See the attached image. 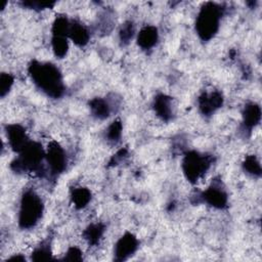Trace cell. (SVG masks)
<instances>
[{
  "instance_id": "3957f363",
  "label": "cell",
  "mask_w": 262,
  "mask_h": 262,
  "mask_svg": "<svg viewBox=\"0 0 262 262\" xmlns=\"http://www.w3.org/2000/svg\"><path fill=\"white\" fill-rule=\"evenodd\" d=\"M44 205L42 199L32 189L26 190L19 202L18 225L23 229H30L37 225L42 218Z\"/></svg>"
},
{
  "instance_id": "6da1fadb",
  "label": "cell",
  "mask_w": 262,
  "mask_h": 262,
  "mask_svg": "<svg viewBox=\"0 0 262 262\" xmlns=\"http://www.w3.org/2000/svg\"><path fill=\"white\" fill-rule=\"evenodd\" d=\"M29 74L37 88L47 96L59 98L63 94L62 75L55 64L33 60L29 66Z\"/></svg>"
},
{
  "instance_id": "ffe728a7",
  "label": "cell",
  "mask_w": 262,
  "mask_h": 262,
  "mask_svg": "<svg viewBox=\"0 0 262 262\" xmlns=\"http://www.w3.org/2000/svg\"><path fill=\"white\" fill-rule=\"evenodd\" d=\"M243 167H244V170L252 176L261 175V166L255 156H248L243 163Z\"/></svg>"
},
{
  "instance_id": "5bb4252c",
  "label": "cell",
  "mask_w": 262,
  "mask_h": 262,
  "mask_svg": "<svg viewBox=\"0 0 262 262\" xmlns=\"http://www.w3.org/2000/svg\"><path fill=\"white\" fill-rule=\"evenodd\" d=\"M69 38L78 46H84L88 43L90 33L88 29L78 21H71Z\"/></svg>"
},
{
  "instance_id": "8fae6325",
  "label": "cell",
  "mask_w": 262,
  "mask_h": 262,
  "mask_svg": "<svg viewBox=\"0 0 262 262\" xmlns=\"http://www.w3.org/2000/svg\"><path fill=\"white\" fill-rule=\"evenodd\" d=\"M159 39L158 29L154 26H146L142 28L137 35V44L142 49L152 48Z\"/></svg>"
},
{
  "instance_id": "277c9868",
  "label": "cell",
  "mask_w": 262,
  "mask_h": 262,
  "mask_svg": "<svg viewBox=\"0 0 262 262\" xmlns=\"http://www.w3.org/2000/svg\"><path fill=\"white\" fill-rule=\"evenodd\" d=\"M45 160V150L42 145L35 141L30 143L11 162V169L17 173L39 172L42 170Z\"/></svg>"
},
{
  "instance_id": "cb8c5ba5",
  "label": "cell",
  "mask_w": 262,
  "mask_h": 262,
  "mask_svg": "<svg viewBox=\"0 0 262 262\" xmlns=\"http://www.w3.org/2000/svg\"><path fill=\"white\" fill-rule=\"evenodd\" d=\"M82 259H83L82 252L76 247L70 248L63 258V260H68V261H80Z\"/></svg>"
},
{
  "instance_id": "7c38bea8",
  "label": "cell",
  "mask_w": 262,
  "mask_h": 262,
  "mask_svg": "<svg viewBox=\"0 0 262 262\" xmlns=\"http://www.w3.org/2000/svg\"><path fill=\"white\" fill-rule=\"evenodd\" d=\"M154 110L157 116L160 117L162 120L169 121L172 118L173 114L172 98L165 94L157 95L154 100Z\"/></svg>"
},
{
  "instance_id": "44dd1931",
  "label": "cell",
  "mask_w": 262,
  "mask_h": 262,
  "mask_svg": "<svg viewBox=\"0 0 262 262\" xmlns=\"http://www.w3.org/2000/svg\"><path fill=\"white\" fill-rule=\"evenodd\" d=\"M122 123L120 121H114L106 130V138L108 141L117 142L120 140L122 135Z\"/></svg>"
},
{
  "instance_id": "4fadbf2b",
  "label": "cell",
  "mask_w": 262,
  "mask_h": 262,
  "mask_svg": "<svg viewBox=\"0 0 262 262\" xmlns=\"http://www.w3.org/2000/svg\"><path fill=\"white\" fill-rule=\"evenodd\" d=\"M261 119V108L258 104L251 102L248 103L243 112V125L245 130L251 131L257 124H259Z\"/></svg>"
},
{
  "instance_id": "30bf717a",
  "label": "cell",
  "mask_w": 262,
  "mask_h": 262,
  "mask_svg": "<svg viewBox=\"0 0 262 262\" xmlns=\"http://www.w3.org/2000/svg\"><path fill=\"white\" fill-rule=\"evenodd\" d=\"M198 103L200 112L204 116H211L218 108L221 107L223 103V96L218 91H213L209 93L205 92L199 97Z\"/></svg>"
},
{
  "instance_id": "52a82bcc",
  "label": "cell",
  "mask_w": 262,
  "mask_h": 262,
  "mask_svg": "<svg viewBox=\"0 0 262 262\" xmlns=\"http://www.w3.org/2000/svg\"><path fill=\"white\" fill-rule=\"evenodd\" d=\"M138 248V239L131 232L123 234L115 245L114 256L117 261H125L131 257Z\"/></svg>"
},
{
  "instance_id": "d4e9b609",
  "label": "cell",
  "mask_w": 262,
  "mask_h": 262,
  "mask_svg": "<svg viewBox=\"0 0 262 262\" xmlns=\"http://www.w3.org/2000/svg\"><path fill=\"white\" fill-rule=\"evenodd\" d=\"M25 6H28L29 8H32V9H43V8H49L51 6L54 5V2H31V1H28V2H24L23 3Z\"/></svg>"
},
{
  "instance_id": "9c48e42d",
  "label": "cell",
  "mask_w": 262,
  "mask_h": 262,
  "mask_svg": "<svg viewBox=\"0 0 262 262\" xmlns=\"http://www.w3.org/2000/svg\"><path fill=\"white\" fill-rule=\"evenodd\" d=\"M201 199L206 204L216 208L223 209L227 205V193L219 183H212L205 191L201 193Z\"/></svg>"
},
{
  "instance_id": "ba28073f",
  "label": "cell",
  "mask_w": 262,
  "mask_h": 262,
  "mask_svg": "<svg viewBox=\"0 0 262 262\" xmlns=\"http://www.w3.org/2000/svg\"><path fill=\"white\" fill-rule=\"evenodd\" d=\"M6 136L8 144L15 152H20L29 143L30 139L27 136L26 130L18 124H9L6 126Z\"/></svg>"
},
{
  "instance_id": "603a6c76",
  "label": "cell",
  "mask_w": 262,
  "mask_h": 262,
  "mask_svg": "<svg viewBox=\"0 0 262 262\" xmlns=\"http://www.w3.org/2000/svg\"><path fill=\"white\" fill-rule=\"evenodd\" d=\"M13 84V77L7 73H2L0 76V94L4 97L10 90Z\"/></svg>"
},
{
  "instance_id": "9a60e30c",
  "label": "cell",
  "mask_w": 262,
  "mask_h": 262,
  "mask_svg": "<svg viewBox=\"0 0 262 262\" xmlns=\"http://www.w3.org/2000/svg\"><path fill=\"white\" fill-rule=\"evenodd\" d=\"M90 111L95 118L104 120L111 115L112 106L106 99L97 97L90 101Z\"/></svg>"
},
{
  "instance_id": "5b68a950",
  "label": "cell",
  "mask_w": 262,
  "mask_h": 262,
  "mask_svg": "<svg viewBox=\"0 0 262 262\" xmlns=\"http://www.w3.org/2000/svg\"><path fill=\"white\" fill-rule=\"evenodd\" d=\"M211 164L212 157L191 150L183 157L182 171L189 182L195 183L209 170Z\"/></svg>"
},
{
  "instance_id": "e0dca14e",
  "label": "cell",
  "mask_w": 262,
  "mask_h": 262,
  "mask_svg": "<svg viewBox=\"0 0 262 262\" xmlns=\"http://www.w3.org/2000/svg\"><path fill=\"white\" fill-rule=\"evenodd\" d=\"M104 231V226L101 223H92L84 231V238L92 245L98 243Z\"/></svg>"
},
{
  "instance_id": "ac0fdd59",
  "label": "cell",
  "mask_w": 262,
  "mask_h": 262,
  "mask_svg": "<svg viewBox=\"0 0 262 262\" xmlns=\"http://www.w3.org/2000/svg\"><path fill=\"white\" fill-rule=\"evenodd\" d=\"M68 37L62 36H52L51 39V46L53 53L56 57L62 58L67 55L69 50V41Z\"/></svg>"
},
{
  "instance_id": "d6986e66",
  "label": "cell",
  "mask_w": 262,
  "mask_h": 262,
  "mask_svg": "<svg viewBox=\"0 0 262 262\" xmlns=\"http://www.w3.org/2000/svg\"><path fill=\"white\" fill-rule=\"evenodd\" d=\"M52 259V252L50 241H44L40 246H38L32 253V260L34 261H44Z\"/></svg>"
},
{
  "instance_id": "8992f818",
  "label": "cell",
  "mask_w": 262,
  "mask_h": 262,
  "mask_svg": "<svg viewBox=\"0 0 262 262\" xmlns=\"http://www.w3.org/2000/svg\"><path fill=\"white\" fill-rule=\"evenodd\" d=\"M45 161L52 174H60L67 167V155L64 149L55 141L48 144L45 150Z\"/></svg>"
},
{
  "instance_id": "7a4b0ae2",
  "label": "cell",
  "mask_w": 262,
  "mask_h": 262,
  "mask_svg": "<svg viewBox=\"0 0 262 262\" xmlns=\"http://www.w3.org/2000/svg\"><path fill=\"white\" fill-rule=\"evenodd\" d=\"M223 8L214 2L205 3L195 19V32L203 41L211 40L218 32Z\"/></svg>"
},
{
  "instance_id": "2e32d148",
  "label": "cell",
  "mask_w": 262,
  "mask_h": 262,
  "mask_svg": "<svg viewBox=\"0 0 262 262\" xmlns=\"http://www.w3.org/2000/svg\"><path fill=\"white\" fill-rule=\"evenodd\" d=\"M91 200V192L88 188L77 187L72 192V201L77 209H82L88 205Z\"/></svg>"
},
{
  "instance_id": "7402d4cb",
  "label": "cell",
  "mask_w": 262,
  "mask_h": 262,
  "mask_svg": "<svg viewBox=\"0 0 262 262\" xmlns=\"http://www.w3.org/2000/svg\"><path fill=\"white\" fill-rule=\"evenodd\" d=\"M134 25L132 24V21H126L121 30H120V33H119V36H120V41L123 43V44H127L129 43V41L133 38L134 36Z\"/></svg>"
}]
</instances>
